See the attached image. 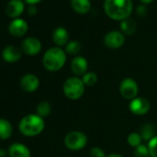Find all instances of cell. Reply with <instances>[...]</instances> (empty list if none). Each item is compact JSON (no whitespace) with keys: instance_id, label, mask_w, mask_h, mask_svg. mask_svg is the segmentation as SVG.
<instances>
[{"instance_id":"obj_1","label":"cell","mask_w":157,"mask_h":157,"mask_svg":"<svg viewBox=\"0 0 157 157\" xmlns=\"http://www.w3.org/2000/svg\"><path fill=\"white\" fill-rule=\"evenodd\" d=\"M104 8L110 18L123 21L129 17L133 6L131 0H105Z\"/></svg>"},{"instance_id":"obj_2","label":"cell","mask_w":157,"mask_h":157,"mask_svg":"<svg viewBox=\"0 0 157 157\" xmlns=\"http://www.w3.org/2000/svg\"><path fill=\"white\" fill-rule=\"evenodd\" d=\"M44 128V121L38 115L31 114L22 117L19 124V129L22 135L34 137L39 135Z\"/></svg>"},{"instance_id":"obj_3","label":"cell","mask_w":157,"mask_h":157,"mask_svg":"<svg viewBox=\"0 0 157 157\" xmlns=\"http://www.w3.org/2000/svg\"><path fill=\"white\" fill-rule=\"evenodd\" d=\"M66 53L59 47H52L48 49L43 57L44 67L52 72L60 70L66 63Z\"/></svg>"},{"instance_id":"obj_4","label":"cell","mask_w":157,"mask_h":157,"mask_svg":"<svg viewBox=\"0 0 157 157\" xmlns=\"http://www.w3.org/2000/svg\"><path fill=\"white\" fill-rule=\"evenodd\" d=\"M85 85L80 78L71 77L65 82L63 91L65 95L70 100H78L82 97Z\"/></svg>"},{"instance_id":"obj_5","label":"cell","mask_w":157,"mask_h":157,"mask_svg":"<svg viewBox=\"0 0 157 157\" xmlns=\"http://www.w3.org/2000/svg\"><path fill=\"white\" fill-rule=\"evenodd\" d=\"M65 145L71 151H78L87 144V136L81 131H71L67 133L64 140Z\"/></svg>"},{"instance_id":"obj_6","label":"cell","mask_w":157,"mask_h":157,"mask_svg":"<svg viewBox=\"0 0 157 157\" xmlns=\"http://www.w3.org/2000/svg\"><path fill=\"white\" fill-rule=\"evenodd\" d=\"M120 94L128 100H133L137 97L139 87L137 82L130 78H124L119 86Z\"/></svg>"},{"instance_id":"obj_7","label":"cell","mask_w":157,"mask_h":157,"mask_svg":"<svg viewBox=\"0 0 157 157\" xmlns=\"http://www.w3.org/2000/svg\"><path fill=\"white\" fill-rule=\"evenodd\" d=\"M129 110L137 116H143L150 110V103L144 97H136L129 103Z\"/></svg>"},{"instance_id":"obj_8","label":"cell","mask_w":157,"mask_h":157,"mask_svg":"<svg viewBox=\"0 0 157 157\" xmlns=\"http://www.w3.org/2000/svg\"><path fill=\"white\" fill-rule=\"evenodd\" d=\"M105 44L112 49H117L121 47L125 43V36L123 33L117 31H112L105 34L104 38Z\"/></svg>"},{"instance_id":"obj_9","label":"cell","mask_w":157,"mask_h":157,"mask_svg":"<svg viewBox=\"0 0 157 157\" xmlns=\"http://www.w3.org/2000/svg\"><path fill=\"white\" fill-rule=\"evenodd\" d=\"M40 85V81L34 74H26L21 80V87L24 92L33 93L35 92Z\"/></svg>"},{"instance_id":"obj_10","label":"cell","mask_w":157,"mask_h":157,"mask_svg":"<svg viewBox=\"0 0 157 157\" xmlns=\"http://www.w3.org/2000/svg\"><path fill=\"white\" fill-rule=\"evenodd\" d=\"M22 51L29 56L37 55L42 49V44L39 39L35 37H28L21 44Z\"/></svg>"},{"instance_id":"obj_11","label":"cell","mask_w":157,"mask_h":157,"mask_svg":"<svg viewBox=\"0 0 157 157\" xmlns=\"http://www.w3.org/2000/svg\"><path fill=\"white\" fill-rule=\"evenodd\" d=\"M10 33L15 37L23 36L28 31V24L22 19H16L12 21L9 26Z\"/></svg>"},{"instance_id":"obj_12","label":"cell","mask_w":157,"mask_h":157,"mask_svg":"<svg viewBox=\"0 0 157 157\" xmlns=\"http://www.w3.org/2000/svg\"><path fill=\"white\" fill-rule=\"evenodd\" d=\"M72 72L77 76H83L88 68V62L83 56H76L70 63Z\"/></svg>"},{"instance_id":"obj_13","label":"cell","mask_w":157,"mask_h":157,"mask_svg":"<svg viewBox=\"0 0 157 157\" xmlns=\"http://www.w3.org/2000/svg\"><path fill=\"white\" fill-rule=\"evenodd\" d=\"M24 10V4L21 0H10L6 5L5 12L10 17H18Z\"/></svg>"},{"instance_id":"obj_14","label":"cell","mask_w":157,"mask_h":157,"mask_svg":"<svg viewBox=\"0 0 157 157\" xmlns=\"http://www.w3.org/2000/svg\"><path fill=\"white\" fill-rule=\"evenodd\" d=\"M2 57L6 62L14 63V62H17L18 60H20V58L21 57V52L17 46L9 45L3 50Z\"/></svg>"},{"instance_id":"obj_15","label":"cell","mask_w":157,"mask_h":157,"mask_svg":"<svg viewBox=\"0 0 157 157\" xmlns=\"http://www.w3.org/2000/svg\"><path fill=\"white\" fill-rule=\"evenodd\" d=\"M10 157H31V151L27 146L21 143H13L9 148Z\"/></svg>"},{"instance_id":"obj_16","label":"cell","mask_w":157,"mask_h":157,"mask_svg":"<svg viewBox=\"0 0 157 157\" xmlns=\"http://www.w3.org/2000/svg\"><path fill=\"white\" fill-rule=\"evenodd\" d=\"M53 41L58 46H62V45L67 44V43L68 41L67 31L63 27L56 28L53 33Z\"/></svg>"},{"instance_id":"obj_17","label":"cell","mask_w":157,"mask_h":157,"mask_svg":"<svg viewBox=\"0 0 157 157\" xmlns=\"http://www.w3.org/2000/svg\"><path fill=\"white\" fill-rule=\"evenodd\" d=\"M71 6L76 12L85 14L91 9V1L90 0H71Z\"/></svg>"},{"instance_id":"obj_18","label":"cell","mask_w":157,"mask_h":157,"mask_svg":"<svg viewBox=\"0 0 157 157\" xmlns=\"http://www.w3.org/2000/svg\"><path fill=\"white\" fill-rule=\"evenodd\" d=\"M12 125L5 118H0V140H7L12 135Z\"/></svg>"},{"instance_id":"obj_19","label":"cell","mask_w":157,"mask_h":157,"mask_svg":"<svg viewBox=\"0 0 157 157\" xmlns=\"http://www.w3.org/2000/svg\"><path fill=\"white\" fill-rule=\"evenodd\" d=\"M120 27H121V30L123 31V33L125 34L131 35L136 31V22L132 19L127 18L121 21Z\"/></svg>"},{"instance_id":"obj_20","label":"cell","mask_w":157,"mask_h":157,"mask_svg":"<svg viewBox=\"0 0 157 157\" xmlns=\"http://www.w3.org/2000/svg\"><path fill=\"white\" fill-rule=\"evenodd\" d=\"M140 136L144 140H151L154 138V128L151 124H145L140 129Z\"/></svg>"},{"instance_id":"obj_21","label":"cell","mask_w":157,"mask_h":157,"mask_svg":"<svg viewBox=\"0 0 157 157\" xmlns=\"http://www.w3.org/2000/svg\"><path fill=\"white\" fill-rule=\"evenodd\" d=\"M97 81H98V77H97L96 73H94V72H86L82 76V82L85 86L92 87L96 84Z\"/></svg>"},{"instance_id":"obj_22","label":"cell","mask_w":157,"mask_h":157,"mask_svg":"<svg viewBox=\"0 0 157 157\" xmlns=\"http://www.w3.org/2000/svg\"><path fill=\"white\" fill-rule=\"evenodd\" d=\"M51 105L48 103V102H41L38 105H37V115L40 116L41 117H47L50 113H51Z\"/></svg>"},{"instance_id":"obj_23","label":"cell","mask_w":157,"mask_h":157,"mask_svg":"<svg viewBox=\"0 0 157 157\" xmlns=\"http://www.w3.org/2000/svg\"><path fill=\"white\" fill-rule=\"evenodd\" d=\"M82 45L78 41H71L66 45V52L69 55H77L81 52Z\"/></svg>"},{"instance_id":"obj_24","label":"cell","mask_w":157,"mask_h":157,"mask_svg":"<svg viewBox=\"0 0 157 157\" xmlns=\"http://www.w3.org/2000/svg\"><path fill=\"white\" fill-rule=\"evenodd\" d=\"M141 140H142V138H141L140 134L137 133V132H132L128 136V144L134 148H137L140 145H141Z\"/></svg>"},{"instance_id":"obj_25","label":"cell","mask_w":157,"mask_h":157,"mask_svg":"<svg viewBox=\"0 0 157 157\" xmlns=\"http://www.w3.org/2000/svg\"><path fill=\"white\" fill-rule=\"evenodd\" d=\"M134 157H151L148 147L143 144L137 147L134 151Z\"/></svg>"},{"instance_id":"obj_26","label":"cell","mask_w":157,"mask_h":157,"mask_svg":"<svg viewBox=\"0 0 157 157\" xmlns=\"http://www.w3.org/2000/svg\"><path fill=\"white\" fill-rule=\"evenodd\" d=\"M148 149L151 157H157V136L152 138L148 142Z\"/></svg>"},{"instance_id":"obj_27","label":"cell","mask_w":157,"mask_h":157,"mask_svg":"<svg viewBox=\"0 0 157 157\" xmlns=\"http://www.w3.org/2000/svg\"><path fill=\"white\" fill-rule=\"evenodd\" d=\"M91 157H106L105 151L100 147H93L90 150Z\"/></svg>"},{"instance_id":"obj_28","label":"cell","mask_w":157,"mask_h":157,"mask_svg":"<svg viewBox=\"0 0 157 157\" xmlns=\"http://www.w3.org/2000/svg\"><path fill=\"white\" fill-rule=\"evenodd\" d=\"M28 12H29L30 15H34V14H36V12H37L36 7H35L34 5H31V6L29 7V9H28Z\"/></svg>"},{"instance_id":"obj_29","label":"cell","mask_w":157,"mask_h":157,"mask_svg":"<svg viewBox=\"0 0 157 157\" xmlns=\"http://www.w3.org/2000/svg\"><path fill=\"white\" fill-rule=\"evenodd\" d=\"M137 12H138L139 15H143V14H145V12H146L145 7H144V6H140V7H138Z\"/></svg>"},{"instance_id":"obj_30","label":"cell","mask_w":157,"mask_h":157,"mask_svg":"<svg viewBox=\"0 0 157 157\" xmlns=\"http://www.w3.org/2000/svg\"><path fill=\"white\" fill-rule=\"evenodd\" d=\"M25 1H26L27 3L31 4V5H34V4L38 3L39 1H41V0H25Z\"/></svg>"},{"instance_id":"obj_31","label":"cell","mask_w":157,"mask_h":157,"mask_svg":"<svg viewBox=\"0 0 157 157\" xmlns=\"http://www.w3.org/2000/svg\"><path fill=\"white\" fill-rule=\"evenodd\" d=\"M0 157H7V152L5 150L0 148Z\"/></svg>"},{"instance_id":"obj_32","label":"cell","mask_w":157,"mask_h":157,"mask_svg":"<svg viewBox=\"0 0 157 157\" xmlns=\"http://www.w3.org/2000/svg\"><path fill=\"white\" fill-rule=\"evenodd\" d=\"M106 157H124V156H122L121 154H117V153H112V154L107 155Z\"/></svg>"},{"instance_id":"obj_33","label":"cell","mask_w":157,"mask_h":157,"mask_svg":"<svg viewBox=\"0 0 157 157\" xmlns=\"http://www.w3.org/2000/svg\"><path fill=\"white\" fill-rule=\"evenodd\" d=\"M140 1H141L142 3H145V4H147V3H150V2H151L152 0H140Z\"/></svg>"}]
</instances>
